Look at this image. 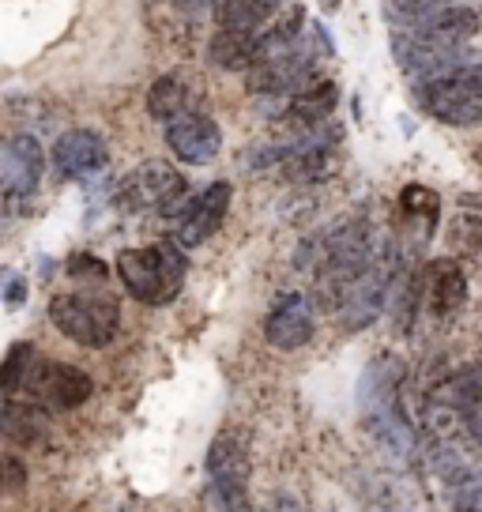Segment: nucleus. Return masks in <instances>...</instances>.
I'll return each mask as SVG.
<instances>
[{
	"instance_id": "f257e3e1",
	"label": "nucleus",
	"mask_w": 482,
	"mask_h": 512,
	"mask_svg": "<svg viewBox=\"0 0 482 512\" xmlns=\"http://www.w3.org/2000/svg\"><path fill=\"white\" fill-rule=\"evenodd\" d=\"M403 366L400 358H373L362 381H358V411L366 422V433L381 445L388 460L415 464L418 456V430L403 411L400 400Z\"/></svg>"
},
{
	"instance_id": "f03ea898",
	"label": "nucleus",
	"mask_w": 482,
	"mask_h": 512,
	"mask_svg": "<svg viewBox=\"0 0 482 512\" xmlns=\"http://www.w3.org/2000/svg\"><path fill=\"white\" fill-rule=\"evenodd\" d=\"M373 253V238L366 219H347V223L324 230L321 238H309L294 264L313 272V298L324 309H336L343 305V294L354 283V275L362 272V264Z\"/></svg>"
},
{
	"instance_id": "7ed1b4c3",
	"label": "nucleus",
	"mask_w": 482,
	"mask_h": 512,
	"mask_svg": "<svg viewBox=\"0 0 482 512\" xmlns=\"http://www.w3.org/2000/svg\"><path fill=\"white\" fill-rule=\"evenodd\" d=\"M189 260L185 249L174 241H155L140 249H125L117 256V279L136 302L144 305H170L185 287Z\"/></svg>"
},
{
	"instance_id": "20e7f679",
	"label": "nucleus",
	"mask_w": 482,
	"mask_h": 512,
	"mask_svg": "<svg viewBox=\"0 0 482 512\" xmlns=\"http://www.w3.org/2000/svg\"><path fill=\"white\" fill-rule=\"evenodd\" d=\"M415 102L422 113L452 128H471L482 121V72L479 64H464L456 72L415 83Z\"/></svg>"
},
{
	"instance_id": "39448f33",
	"label": "nucleus",
	"mask_w": 482,
	"mask_h": 512,
	"mask_svg": "<svg viewBox=\"0 0 482 512\" xmlns=\"http://www.w3.org/2000/svg\"><path fill=\"white\" fill-rule=\"evenodd\" d=\"M400 279V249L396 245H373L370 260L362 264V272L354 275V283L343 294V324L358 332V328H370L373 320L385 313L392 305V287Z\"/></svg>"
},
{
	"instance_id": "423d86ee",
	"label": "nucleus",
	"mask_w": 482,
	"mask_h": 512,
	"mask_svg": "<svg viewBox=\"0 0 482 512\" xmlns=\"http://www.w3.org/2000/svg\"><path fill=\"white\" fill-rule=\"evenodd\" d=\"M189 200V181L174 170L170 162L147 159L136 170L117 181V208L132 211V215H147L155 211L162 219H174L177 211Z\"/></svg>"
},
{
	"instance_id": "0eeeda50",
	"label": "nucleus",
	"mask_w": 482,
	"mask_h": 512,
	"mask_svg": "<svg viewBox=\"0 0 482 512\" xmlns=\"http://www.w3.org/2000/svg\"><path fill=\"white\" fill-rule=\"evenodd\" d=\"M49 320L72 343L102 351L121 332V305L113 298H98V294H53Z\"/></svg>"
},
{
	"instance_id": "6e6552de",
	"label": "nucleus",
	"mask_w": 482,
	"mask_h": 512,
	"mask_svg": "<svg viewBox=\"0 0 482 512\" xmlns=\"http://www.w3.org/2000/svg\"><path fill=\"white\" fill-rule=\"evenodd\" d=\"M208 497L219 512H249V445L234 426L215 433L208 445Z\"/></svg>"
},
{
	"instance_id": "1a4fd4ad",
	"label": "nucleus",
	"mask_w": 482,
	"mask_h": 512,
	"mask_svg": "<svg viewBox=\"0 0 482 512\" xmlns=\"http://www.w3.org/2000/svg\"><path fill=\"white\" fill-rule=\"evenodd\" d=\"M16 396L27 403H38L42 411H76L95 396V381H91V373H83L72 362H53V358L34 354Z\"/></svg>"
},
{
	"instance_id": "9d476101",
	"label": "nucleus",
	"mask_w": 482,
	"mask_h": 512,
	"mask_svg": "<svg viewBox=\"0 0 482 512\" xmlns=\"http://www.w3.org/2000/svg\"><path fill=\"white\" fill-rule=\"evenodd\" d=\"M230 200H234V185L230 181H211L204 192L189 196L185 208L170 219V226H174L170 241L181 245V249H200L204 241H211V234H219L226 211H230Z\"/></svg>"
},
{
	"instance_id": "9b49d317",
	"label": "nucleus",
	"mask_w": 482,
	"mask_h": 512,
	"mask_svg": "<svg viewBox=\"0 0 482 512\" xmlns=\"http://www.w3.org/2000/svg\"><path fill=\"white\" fill-rule=\"evenodd\" d=\"M392 53H396L400 68L415 83L445 76V72H456V68H464V64H475V57L467 53V46H441V42H430V38L411 34V31L392 34Z\"/></svg>"
},
{
	"instance_id": "f8f14e48",
	"label": "nucleus",
	"mask_w": 482,
	"mask_h": 512,
	"mask_svg": "<svg viewBox=\"0 0 482 512\" xmlns=\"http://www.w3.org/2000/svg\"><path fill=\"white\" fill-rule=\"evenodd\" d=\"M317 336V309L313 298L302 290H287L279 294L264 317V339L272 343L275 351H298L306 347L309 339Z\"/></svg>"
},
{
	"instance_id": "ddd939ff",
	"label": "nucleus",
	"mask_w": 482,
	"mask_h": 512,
	"mask_svg": "<svg viewBox=\"0 0 482 512\" xmlns=\"http://www.w3.org/2000/svg\"><path fill=\"white\" fill-rule=\"evenodd\" d=\"M166 147L185 166H208L223 151V128L208 113L181 110L177 117L166 121Z\"/></svg>"
},
{
	"instance_id": "4468645a",
	"label": "nucleus",
	"mask_w": 482,
	"mask_h": 512,
	"mask_svg": "<svg viewBox=\"0 0 482 512\" xmlns=\"http://www.w3.org/2000/svg\"><path fill=\"white\" fill-rule=\"evenodd\" d=\"M49 162H53V174L61 181H80V177L98 174L110 162V147L95 128H68L53 140Z\"/></svg>"
},
{
	"instance_id": "2eb2a0df",
	"label": "nucleus",
	"mask_w": 482,
	"mask_h": 512,
	"mask_svg": "<svg viewBox=\"0 0 482 512\" xmlns=\"http://www.w3.org/2000/svg\"><path fill=\"white\" fill-rule=\"evenodd\" d=\"M46 174V151L31 132H19L8 140L0 155V189H8L19 200H31Z\"/></svg>"
},
{
	"instance_id": "dca6fc26",
	"label": "nucleus",
	"mask_w": 482,
	"mask_h": 512,
	"mask_svg": "<svg viewBox=\"0 0 482 512\" xmlns=\"http://www.w3.org/2000/svg\"><path fill=\"white\" fill-rule=\"evenodd\" d=\"M418 290H422V305L426 313L437 320L460 313L467 305V275L464 268L452 260V256H437L426 264V272L418 279Z\"/></svg>"
},
{
	"instance_id": "f3484780",
	"label": "nucleus",
	"mask_w": 482,
	"mask_h": 512,
	"mask_svg": "<svg viewBox=\"0 0 482 512\" xmlns=\"http://www.w3.org/2000/svg\"><path fill=\"white\" fill-rule=\"evenodd\" d=\"M336 102H339V87L332 76H309L302 80L294 91L287 95V125L290 128H313V125H324L332 113H336Z\"/></svg>"
},
{
	"instance_id": "a211bd4d",
	"label": "nucleus",
	"mask_w": 482,
	"mask_h": 512,
	"mask_svg": "<svg viewBox=\"0 0 482 512\" xmlns=\"http://www.w3.org/2000/svg\"><path fill=\"white\" fill-rule=\"evenodd\" d=\"M403 31L422 34V38L441 42V46H467V42H475V34H479V16H475V8L452 4L449 0V4L437 8L430 19H422L418 27H403Z\"/></svg>"
},
{
	"instance_id": "6ab92c4d",
	"label": "nucleus",
	"mask_w": 482,
	"mask_h": 512,
	"mask_svg": "<svg viewBox=\"0 0 482 512\" xmlns=\"http://www.w3.org/2000/svg\"><path fill=\"white\" fill-rule=\"evenodd\" d=\"M49 418L38 403L27 400H0V441L19 448H38L46 441Z\"/></svg>"
},
{
	"instance_id": "aec40b11",
	"label": "nucleus",
	"mask_w": 482,
	"mask_h": 512,
	"mask_svg": "<svg viewBox=\"0 0 482 512\" xmlns=\"http://www.w3.org/2000/svg\"><path fill=\"white\" fill-rule=\"evenodd\" d=\"M208 61L219 72H249L257 64V31L219 27L208 42Z\"/></svg>"
},
{
	"instance_id": "412c9836",
	"label": "nucleus",
	"mask_w": 482,
	"mask_h": 512,
	"mask_svg": "<svg viewBox=\"0 0 482 512\" xmlns=\"http://www.w3.org/2000/svg\"><path fill=\"white\" fill-rule=\"evenodd\" d=\"M279 8H283V0H215V23L260 31Z\"/></svg>"
},
{
	"instance_id": "4be33fe9",
	"label": "nucleus",
	"mask_w": 482,
	"mask_h": 512,
	"mask_svg": "<svg viewBox=\"0 0 482 512\" xmlns=\"http://www.w3.org/2000/svg\"><path fill=\"white\" fill-rule=\"evenodd\" d=\"M181 110H189V87L181 76H159L147 87V113L155 121H170Z\"/></svg>"
},
{
	"instance_id": "5701e85b",
	"label": "nucleus",
	"mask_w": 482,
	"mask_h": 512,
	"mask_svg": "<svg viewBox=\"0 0 482 512\" xmlns=\"http://www.w3.org/2000/svg\"><path fill=\"white\" fill-rule=\"evenodd\" d=\"M400 211L411 219V223H418V219H437V211H441V200H437L434 189H426V185H407V189L400 192Z\"/></svg>"
},
{
	"instance_id": "b1692460",
	"label": "nucleus",
	"mask_w": 482,
	"mask_h": 512,
	"mask_svg": "<svg viewBox=\"0 0 482 512\" xmlns=\"http://www.w3.org/2000/svg\"><path fill=\"white\" fill-rule=\"evenodd\" d=\"M445 4L449 0H388V19H396L400 27H418L422 19H430Z\"/></svg>"
},
{
	"instance_id": "393cba45",
	"label": "nucleus",
	"mask_w": 482,
	"mask_h": 512,
	"mask_svg": "<svg viewBox=\"0 0 482 512\" xmlns=\"http://www.w3.org/2000/svg\"><path fill=\"white\" fill-rule=\"evenodd\" d=\"M449 494H452V512H482V479H479V467L460 475L456 482H449Z\"/></svg>"
},
{
	"instance_id": "a878e982",
	"label": "nucleus",
	"mask_w": 482,
	"mask_h": 512,
	"mask_svg": "<svg viewBox=\"0 0 482 512\" xmlns=\"http://www.w3.org/2000/svg\"><path fill=\"white\" fill-rule=\"evenodd\" d=\"M68 275L72 279H106V264L98 260V256L91 253H76V256H68Z\"/></svg>"
},
{
	"instance_id": "bb28decb",
	"label": "nucleus",
	"mask_w": 482,
	"mask_h": 512,
	"mask_svg": "<svg viewBox=\"0 0 482 512\" xmlns=\"http://www.w3.org/2000/svg\"><path fill=\"white\" fill-rule=\"evenodd\" d=\"M8 302H12V305H19V302H23V279H16V283H12V287H8Z\"/></svg>"
},
{
	"instance_id": "cd10ccee",
	"label": "nucleus",
	"mask_w": 482,
	"mask_h": 512,
	"mask_svg": "<svg viewBox=\"0 0 482 512\" xmlns=\"http://www.w3.org/2000/svg\"><path fill=\"white\" fill-rule=\"evenodd\" d=\"M275 512H306V509H302L298 501H279V509H275Z\"/></svg>"
}]
</instances>
